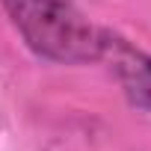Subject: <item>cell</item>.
Returning a JSON list of instances; mask_svg holds the SVG:
<instances>
[{"mask_svg":"<svg viewBox=\"0 0 151 151\" xmlns=\"http://www.w3.org/2000/svg\"><path fill=\"white\" fill-rule=\"evenodd\" d=\"M113 80L122 86L124 98L151 116V53L124 39L122 33L101 27V59Z\"/></svg>","mask_w":151,"mask_h":151,"instance_id":"cell-2","label":"cell"},{"mask_svg":"<svg viewBox=\"0 0 151 151\" xmlns=\"http://www.w3.org/2000/svg\"><path fill=\"white\" fill-rule=\"evenodd\" d=\"M12 30L30 53L56 65L101 59V27L68 0H0Z\"/></svg>","mask_w":151,"mask_h":151,"instance_id":"cell-1","label":"cell"}]
</instances>
